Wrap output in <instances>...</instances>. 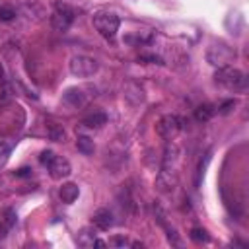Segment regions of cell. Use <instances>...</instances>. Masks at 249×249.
I'll list each match as a JSON object with an SVG mask.
<instances>
[{
	"label": "cell",
	"mask_w": 249,
	"mask_h": 249,
	"mask_svg": "<svg viewBox=\"0 0 249 249\" xmlns=\"http://www.w3.org/2000/svg\"><path fill=\"white\" fill-rule=\"evenodd\" d=\"M214 80H216V84L224 86L230 91H245L247 89V76H245V72H241L239 68H233L231 64L218 68L216 74H214Z\"/></svg>",
	"instance_id": "cell-1"
},
{
	"label": "cell",
	"mask_w": 249,
	"mask_h": 249,
	"mask_svg": "<svg viewBox=\"0 0 249 249\" xmlns=\"http://www.w3.org/2000/svg\"><path fill=\"white\" fill-rule=\"evenodd\" d=\"M93 25L95 29L99 31V35L103 39H109L113 41L117 31H119V25H121V19L115 12H109V10H101V12H95L93 14Z\"/></svg>",
	"instance_id": "cell-2"
},
{
	"label": "cell",
	"mask_w": 249,
	"mask_h": 249,
	"mask_svg": "<svg viewBox=\"0 0 249 249\" xmlns=\"http://www.w3.org/2000/svg\"><path fill=\"white\" fill-rule=\"evenodd\" d=\"M206 60L216 68L230 66L235 60V51L224 41H214L206 51Z\"/></svg>",
	"instance_id": "cell-3"
},
{
	"label": "cell",
	"mask_w": 249,
	"mask_h": 249,
	"mask_svg": "<svg viewBox=\"0 0 249 249\" xmlns=\"http://www.w3.org/2000/svg\"><path fill=\"white\" fill-rule=\"evenodd\" d=\"M70 72L72 76L76 78H91L97 70H99V64L95 58L88 56V54H74L70 58Z\"/></svg>",
	"instance_id": "cell-4"
},
{
	"label": "cell",
	"mask_w": 249,
	"mask_h": 249,
	"mask_svg": "<svg viewBox=\"0 0 249 249\" xmlns=\"http://www.w3.org/2000/svg\"><path fill=\"white\" fill-rule=\"evenodd\" d=\"M183 128H185V121L177 115H163L156 124V130L163 140H173L177 132Z\"/></svg>",
	"instance_id": "cell-5"
},
{
	"label": "cell",
	"mask_w": 249,
	"mask_h": 249,
	"mask_svg": "<svg viewBox=\"0 0 249 249\" xmlns=\"http://www.w3.org/2000/svg\"><path fill=\"white\" fill-rule=\"evenodd\" d=\"M47 169H49V175H51L54 181H60V179H64V177H68V175L72 173L70 161H68L66 158H62V156H54V158L49 161Z\"/></svg>",
	"instance_id": "cell-6"
},
{
	"label": "cell",
	"mask_w": 249,
	"mask_h": 249,
	"mask_svg": "<svg viewBox=\"0 0 249 249\" xmlns=\"http://www.w3.org/2000/svg\"><path fill=\"white\" fill-rule=\"evenodd\" d=\"M156 187H158L161 193H171V191L177 187V173H175L173 169L161 167V171H160L158 177H156Z\"/></svg>",
	"instance_id": "cell-7"
},
{
	"label": "cell",
	"mask_w": 249,
	"mask_h": 249,
	"mask_svg": "<svg viewBox=\"0 0 249 249\" xmlns=\"http://www.w3.org/2000/svg\"><path fill=\"white\" fill-rule=\"evenodd\" d=\"M123 95H124V99H126L128 103H132V105H140V103H144V99H146L144 88H142L140 84H136V82H126V84L123 86Z\"/></svg>",
	"instance_id": "cell-8"
},
{
	"label": "cell",
	"mask_w": 249,
	"mask_h": 249,
	"mask_svg": "<svg viewBox=\"0 0 249 249\" xmlns=\"http://www.w3.org/2000/svg\"><path fill=\"white\" fill-rule=\"evenodd\" d=\"M76 241L80 247H105L107 245L105 241L97 239V233L93 228H82L76 235Z\"/></svg>",
	"instance_id": "cell-9"
},
{
	"label": "cell",
	"mask_w": 249,
	"mask_h": 249,
	"mask_svg": "<svg viewBox=\"0 0 249 249\" xmlns=\"http://www.w3.org/2000/svg\"><path fill=\"white\" fill-rule=\"evenodd\" d=\"M62 101H64L68 107H72V109H80V107L86 105L88 97H86V93H84L82 88H68V89L62 93Z\"/></svg>",
	"instance_id": "cell-10"
},
{
	"label": "cell",
	"mask_w": 249,
	"mask_h": 249,
	"mask_svg": "<svg viewBox=\"0 0 249 249\" xmlns=\"http://www.w3.org/2000/svg\"><path fill=\"white\" fill-rule=\"evenodd\" d=\"M74 14H70V12H64V10H54L53 12V16H51V25L56 29V31H66L70 25H72V21H74Z\"/></svg>",
	"instance_id": "cell-11"
},
{
	"label": "cell",
	"mask_w": 249,
	"mask_h": 249,
	"mask_svg": "<svg viewBox=\"0 0 249 249\" xmlns=\"http://www.w3.org/2000/svg\"><path fill=\"white\" fill-rule=\"evenodd\" d=\"M113 224H115V220H113V214L109 208H99L91 216V226L97 230H109Z\"/></svg>",
	"instance_id": "cell-12"
},
{
	"label": "cell",
	"mask_w": 249,
	"mask_h": 249,
	"mask_svg": "<svg viewBox=\"0 0 249 249\" xmlns=\"http://www.w3.org/2000/svg\"><path fill=\"white\" fill-rule=\"evenodd\" d=\"M82 124L86 128H101L103 124H107V115L103 111H93V113H88L84 119H82Z\"/></svg>",
	"instance_id": "cell-13"
},
{
	"label": "cell",
	"mask_w": 249,
	"mask_h": 249,
	"mask_svg": "<svg viewBox=\"0 0 249 249\" xmlns=\"http://www.w3.org/2000/svg\"><path fill=\"white\" fill-rule=\"evenodd\" d=\"M167 142H169V140H167ZM177 160H179V146H177L175 142H169V144L165 146V150H163V163H161V167L173 169V165H175Z\"/></svg>",
	"instance_id": "cell-14"
},
{
	"label": "cell",
	"mask_w": 249,
	"mask_h": 249,
	"mask_svg": "<svg viewBox=\"0 0 249 249\" xmlns=\"http://www.w3.org/2000/svg\"><path fill=\"white\" fill-rule=\"evenodd\" d=\"M58 195H60V200H62V202H66V204H72V202L78 198V195H80V189H78V185H76V183H64V185L60 187Z\"/></svg>",
	"instance_id": "cell-15"
},
{
	"label": "cell",
	"mask_w": 249,
	"mask_h": 249,
	"mask_svg": "<svg viewBox=\"0 0 249 249\" xmlns=\"http://www.w3.org/2000/svg\"><path fill=\"white\" fill-rule=\"evenodd\" d=\"M210 160H212V150L204 152V154H202V158H200V161H198V165H196V173H195V187H200V181H202V177H204V173H206V167H208Z\"/></svg>",
	"instance_id": "cell-16"
},
{
	"label": "cell",
	"mask_w": 249,
	"mask_h": 249,
	"mask_svg": "<svg viewBox=\"0 0 249 249\" xmlns=\"http://www.w3.org/2000/svg\"><path fill=\"white\" fill-rule=\"evenodd\" d=\"M214 113H216L214 105H210V103H202V105H198V107L195 109V119L200 121V123H204V121H208Z\"/></svg>",
	"instance_id": "cell-17"
},
{
	"label": "cell",
	"mask_w": 249,
	"mask_h": 249,
	"mask_svg": "<svg viewBox=\"0 0 249 249\" xmlns=\"http://www.w3.org/2000/svg\"><path fill=\"white\" fill-rule=\"evenodd\" d=\"M76 146H78V150H80L82 154H86V156L93 154V150H95L93 140H91L89 136H84V134H78V138H76Z\"/></svg>",
	"instance_id": "cell-18"
},
{
	"label": "cell",
	"mask_w": 249,
	"mask_h": 249,
	"mask_svg": "<svg viewBox=\"0 0 249 249\" xmlns=\"http://www.w3.org/2000/svg\"><path fill=\"white\" fill-rule=\"evenodd\" d=\"M47 132H49V138L54 140V142H64V138H66L64 128H62L60 124H54V123H51V124L47 126Z\"/></svg>",
	"instance_id": "cell-19"
},
{
	"label": "cell",
	"mask_w": 249,
	"mask_h": 249,
	"mask_svg": "<svg viewBox=\"0 0 249 249\" xmlns=\"http://www.w3.org/2000/svg\"><path fill=\"white\" fill-rule=\"evenodd\" d=\"M109 245H115V247H128V245H140V243H134V241H130V239H126V237H123V235H115V237H111L109 239Z\"/></svg>",
	"instance_id": "cell-20"
},
{
	"label": "cell",
	"mask_w": 249,
	"mask_h": 249,
	"mask_svg": "<svg viewBox=\"0 0 249 249\" xmlns=\"http://www.w3.org/2000/svg\"><path fill=\"white\" fill-rule=\"evenodd\" d=\"M10 152H12V146L8 142H0V167L6 165V161L10 158Z\"/></svg>",
	"instance_id": "cell-21"
},
{
	"label": "cell",
	"mask_w": 249,
	"mask_h": 249,
	"mask_svg": "<svg viewBox=\"0 0 249 249\" xmlns=\"http://www.w3.org/2000/svg\"><path fill=\"white\" fill-rule=\"evenodd\" d=\"M191 239H195V241H208L210 237H208V233H206L204 230L193 228V230H191Z\"/></svg>",
	"instance_id": "cell-22"
},
{
	"label": "cell",
	"mask_w": 249,
	"mask_h": 249,
	"mask_svg": "<svg viewBox=\"0 0 249 249\" xmlns=\"http://www.w3.org/2000/svg\"><path fill=\"white\" fill-rule=\"evenodd\" d=\"M14 18H16V10H14V8H10V6H2V8H0V19L10 21V19H14Z\"/></svg>",
	"instance_id": "cell-23"
},
{
	"label": "cell",
	"mask_w": 249,
	"mask_h": 249,
	"mask_svg": "<svg viewBox=\"0 0 249 249\" xmlns=\"http://www.w3.org/2000/svg\"><path fill=\"white\" fill-rule=\"evenodd\" d=\"M54 156H56V154H54L53 150H43V152H41V156H39V161H41L43 165H49V161H51Z\"/></svg>",
	"instance_id": "cell-24"
},
{
	"label": "cell",
	"mask_w": 249,
	"mask_h": 249,
	"mask_svg": "<svg viewBox=\"0 0 249 249\" xmlns=\"http://www.w3.org/2000/svg\"><path fill=\"white\" fill-rule=\"evenodd\" d=\"M2 224H4V226L10 230V228L16 224V212H14V210H6V218L2 220Z\"/></svg>",
	"instance_id": "cell-25"
},
{
	"label": "cell",
	"mask_w": 249,
	"mask_h": 249,
	"mask_svg": "<svg viewBox=\"0 0 249 249\" xmlns=\"http://www.w3.org/2000/svg\"><path fill=\"white\" fill-rule=\"evenodd\" d=\"M231 107H235V101H233V99L226 101V103H224V105H220L218 109H220V113H222V115H226V113H230V111H231Z\"/></svg>",
	"instance_id": "cell-26"
},
{
	"label": "cell",
	"mask_w": 249,
	"mask_h": 249,
	"mask_svg": "<svg viewBox=\"0 0 249 249\" xmlns=\"http://www.w3.org/2000/svg\"><path fill=\"white\" fill-rule=\"evenodd\" d=\"M4 76V68H2V64H0V78Z\"/></svg>",
	"instance_id": "cell-27"
}]
</instances>
